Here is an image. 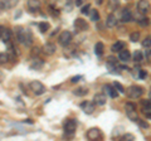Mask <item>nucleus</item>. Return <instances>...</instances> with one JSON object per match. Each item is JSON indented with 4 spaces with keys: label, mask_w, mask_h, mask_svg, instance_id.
<instances>
[{
    "label": "nucleus",
    "mask_w": 151,
    "mask_h": 141,
    "mask_svg": "<svg viewBox=\"0 0 151 141\" xmlns=\"http://www.w3.org/2000/svg\"><path fill=\"white\" fill-rule=\"evenodd\" d=\"M17 39L20 44L23 45H32L33 43V35L30 30L24 29L22 27H18L17 28Z\"/></svg>",
    "instance_id": "f257e3e1"
},
{
    "label": "nucleus",
    "mask_w": 151,
    "mask_h": 141,
    "mask_svg": "<svg viewBox=\"0 0 151 141\" xmlns=\"http://www.w3.org/2000/svg\"><path fill=\"white\" fill-rule=\"evenodd\" d=\"M142 95H144V88L141 86L132 84V86H130L127 88V96L130 98H132V100H137V98H140Z\"/></svg>",
    "instance_id": "f03ea898"
},
{
    "label": "nucleus",
    "mask_w": 151,
    "mask_h": 141,
    "mask_svg": "<svg viewBox=\"0 0 151 141\" xmlns=\"http://www.w3.org/2000/svg\"><path fill=\"white\" fill-rule=\"evenodd\" d=\"M125 112H126V116L129 117V120L136 122V120L139 119L137 117V111H136V105L132 102H127L125 105Z\"/></svg>",
    "instance_id": "7ed1b4c3"
},
{
    "label": "nucleus",
    "mask_w": 151,
    "mask_h": 141,
    "mask_svg": "<svg viewBox=\"0 0 151 141\" xmlns=\"http://www.w3.org/2000/svg\"><path fill=\"white\" fill-rule=\"evenodd\" d=\"M73 39V35L69 30H63L58 37V43L62 47H67Z\"/></svg>",
    "instance_id": "20e7f679"
},
{
    "label": "nucleus",
    "mask_w": 151,
    "mask_h": 141,
    "mask_svg": "<svg viewBox=\"0 0 151 141\" xmlns=\"http://www.w3.org/2000/svg\"><path fill=\"white\" fill-rule=\"evenodd\" d=\"M29 87H30V90L33 91V93H34L35 96H40V95H43V93L45 92V86L42 82H39V81L30 82Z\"/></svg>",
    "instance_id": "39448f33"
},
{
    "label": "nucleus",
    "mask_w": 151,
    "mask_h": 141,
    "mask_svg": "<svg viewBox=\"0 0 151 141\" xmlns=\"http://www.w3.org/2000/svg\"><path fill=\"white\" fill-rule=\"evenodd\" d=\"M76 130H77V121L73 120V119L65 120V122H64V132L67 135H69V136H72L76 132Z\"/></svg>",
    "instance_id": "423d86ee"
},
{
    "label": "nucleus",
    "mask_w": 151,
    "mask_h": 141,
    "mask_svg": "<svg viewBox=\"0 0 151 141\" xmlns=\"http://www.w3.org/2000/svg\"><path fill=\"white\" fill-rule=\"evenodd\" d=\"M86 136H87V139L91 140V141H93V140H100V139H102V132H101V130L98 129V127H92V129H89L87 131Z\"/></svg>",
    "instance_id": "0eeeda50"
},
{
    "label": "nucleus",
    "mask_w": 151,
    "mask_h": 141,
    "mask_svg": "<svg viewBox=\"0 0 151 141\" xmlns=\"http://www.w3.org/2000/svg\"><path fill=\"white\" fill-rule=\"evenodd\" d=\"M74 28L78 32H86L89 29V25L86 20L82 19V18H77V19L74 20Z\"/></svg>",
    "instance_id": "6e6552de"
},
{
    "label": "nucleus",
    "mask_w": 151,
    "mask_h": 141,
    "mask_svg": "<svg viewBox=\"0 0 151 141\" xmlns=\"http://www.w3.org/2000/svg\"><path fill=\"white\" fill-rule=\"evenodd\" d=\"M81 109L83 110L84 114L91 115V114H93V111L96 110V105H94V102L84 101V102H82V103H81Z\"/></svg>",
    "instance_id": "1a4fd4ad"
},
{
    "label": "nucleus",
    "mask_w": 151,
    "mask_h": 141,
    "mask_svg": "<svg viewBox=\"0 0 151 141\" xmlns=\"http://www.w3.org/2000/svg\"><path fill=\"white\" fill-rule=\"evenodd\" d=\"M150 9H151V5H150L149 0H140V1L137 3V10H139V13L147 14L150 12Z\"/></svg>",
    "instance_id": "9d476101"
},
{
    "label": "nucleus",
    "mask_w": 151,
    "mask_h": 141,
    "mask_svg": "<svg viewBox=\"0 0 151 141\" xmlns=\"http://www.w3.org/2000/svg\"><path fill=\"white\" fill-rule=\"evenodd\" d=\"M93 102H94V105H98V106L106 105L107 95L106 93H97V95H94V97H93Z\"/></svg>",
    "instance_id": "9b49d317"
},
{
    "label": "nucleus",
    "mask_w": 151,
    "mask_h": 141,
    "mask_svg": "<svg viewBox=\"0 0 151 141\" xmlns=\"http://www.w3.org/2000/svg\"><path fill=\"white\" fill-rule=\"evenodd\" d=\"M43 52L47 55H53L57 52V47L54 43H45L43 47Z\"/></svg>",
    "instance_id": "f8f14e48"
},
{
    "label": "nucleus",
    "mask_w": 151,
    "mask_h": 141,
    "mask_svg": "<svg viewBox=\"0 0 151 141\" xmlns=\"http://www.w3.org/2000/svg\"><path fill=\"white\" fill-rule=\"evenodd\" d=\"M119 59L122 60V62H129V60L131 59V53H130V50L129 49H121L119 52Z\"/></svg>",
    "instance_id": "ddd939ff"
},
{
    "label": "nucleus",
    "mask_w": 151,
    "mask_h": 141,
    "mask_svg": "<svg viewBox=\"0 0 151 141\" xmlns=\"http://www.w3.org/2000/svg\"><path fill=\"white\" fill-rule=\"evenodd\" d=\"M134 19V17H132V13L130 12V9H124L121 13V22L122 23H129Z\"/></svg>",
    "instance_id": "4468645a"
},
{
    "label": "nucleus",
    "mask_w": 151,
    "mask_h": 141,
    "mask_svg": "<svg viewBox=\"0 0 151 141\" xmlns=\"http://www.w3.org/2000/svg\"><path fill=\"white\" fill-rule=\"evenodd\" d=\"M27 5L32 12H37V10H39L40 9L42 3H40V0H28Z\"/></svg>",
    "instance_id": "2eb2a0df"
},
{
    "label": "nucleus",
    "mask_w": 151,
    "mask_h": 141,
    "mask_svg": "<svg viewBox=\"0 0 151 141\" xmlns=\"http://www.w3.org/2000/svg\"><path fill=\"white\" fill-rule=\"evenodd\" d=\"M117 18H116V15L113 13H111V14H108V17H107V19H106V25L108 27V28H113V27H116L117 25Z\"/></svg>",
    "instance_id": "dca6fc26"
},
{
    "label": "nucleus",
    "mask_w": 151,
    "mask_h": 141,
    "mask_svg": "<svg viewBox=\"0 0 151 141\" xmlns=\"http://www.w3.org/2000/svg\"><path fill=\"white\" fill-rule=\"evenodd\" d=\"M103 90H105V92H107L112 98H116L119 96V91H117L113 86H110V84H106V86L103 87Z\"/></svg>",
    "instance_id": "f3484780"
},
{
    "label": "nucleus",
    "mask_w": 151,
    "mask_h": 141,
    "mask_svg": "<svg viewBox=\"0 0 151 141\" xmlns=\"http://www.w3.org/2000/svg\"><path fill=\"white\" fill-rule=\"evenodd\" d=\"M43 64L44 62L40 58H34L32 60V63H30V69H42V67H43Z\"/></svg>",
    "instance_id": "a211bd4d"
},
{
    "label": "nucleus",
    "mask_w": 151,
    "mask_h": 141,
    "mask_svg": "<svg viewBox=\"0 0 151 141\" xmlns=\"http://www.w3.org/2000/svg\"><path fill=\"white\" fill-rule=\"evenodd\" d=\"M103 52H105V45H103L102 42H97L96 45H94V53H96V55H98V57H102Z\"/></svg>",
    "instance_id": "6ab92c4d"
},
{
    "label": "nucleus",
    "mask_w": 151,
    "mask_h": 141,
    "mask_svg": "<svg viewBox=\"0 0 151 141\" xmlns=\"http://www.w3.org/2000/svg\"><path fill=\"white\" fill-rule=\"evenodd\" d=\"M107 67L110 68L111 72H113V69H116L119 67V63H117V59L113 57H108L107 58Z\"/></svg>",
    "instance_id": "aec40b11"
},
{
    "label": "nucleus",
    "mask_w": 151,
    "mask_h": 141,
    "mask_svg": "<svg viewBox=\"0 0 151 141\" xmlns=\"http://www.w3.org/2000/svg\"><path fill=\"white\" fill-rule=\"evenodd\" d=\"M121 5V3H120V0H107V6L110 10H116V9H119Z\"/></svg>",
    "instance_id": "412c9836"
},
{
    "label": "nucleus",
    "mask_w": 151,
    "mask_h": 141,
    "mask_svg": "<svg viewBox=\"0 0 151 141\" xmlns=\"http://www.w3.org/2000/svg\"><path fill=\"white\" fill-rule=\"evenodd\" d=\"M18 4V0H1V5L4 9H12Z\"/></svg>",
    "instance_id": "4be33fe9"
},
{
    "label": "nucleus",
    "mask_w": 151,
    "mask_h": 141,
    "mask_svg": "<svg viewBox=\"0 0 151 141\" xmlns=\"http://www.w3.org/2000/svg\"><path fill=\"white\" fill-rule=\"evenodd\" d=\"M132 59H134L136 63H141L145 59V57H144V54L141 50H135L134 54H132Z\"/></svg>",
    "instance_id": "5701e85b"
},
{
    "label": "nucleus",
    "mask_w": 151,
    "mask_h": 141,
    "mask_svg": "<svg viewBox=\"0 0 151 141\" xmlns=\"http://www.w3.org/2000/svg\"><path fill=\"white\" fill-rule=\"evenodd\" d=\"M125 48V43L124 42H121V40H117L116 43H113L112 47H111V50L115 53V52H120L121 49H124Z\"/></svg>",
    "instance_id": "b1692460"
},
{
    "label": "nucleus",
    "mask_w": 151,
    "mask_h": 141,
    "mask_svg": "<svg viewBox=\"0 0 151 141\" xmlns=\"http://www.w3.org/2000/svg\"><path fill=\"white\" fill-rule=\"evenodd\" d=\"M88 15H89V19H91L92 22H98L100 20V13H98L96 9H89Z\"/></svg>",
    "instance_id": "393cba45"
},
{
    "label": "nucleus",
    "mask_w": 151,
    "mask_h": 141,
    "mask_svg": "<svg viewBox=\"0 0 151 141\" xmlns=\"http://www.w3.org/2000/svg\"><path fill=\"white\" fill-rule=\"evenodd\" d=\"M73 93L76 96H78V97H83V96H86L88 93V88H86V87H78V88H76V90L73 91Z\"/></svg>",
    "instance_id": "a878e982"
},
{
    "label": "nucleus",
    "mask_w": 151,
    "mask_h": 141,
    "mask_svg": "<svg viewBox=\"0 0 151 141\" xmlns=\"http://www.w3.org/2000/svg\"><path fill=\"white\" fill-rule=\"evenodd\" d=\"M38 28H39L40 33H47V32L49 30L50 25H49V23H47V22H42V23H39V24H38Z\"/></svg>",
    "instance_id": "bb28decb"
},
{
    "label": "nucleus",
    "mask_w": 151,
    "mask_h": 141,
    "mask_svg": "<svg viewBox=\"0 0 151 141\" xmlns=\"http://www.w3.org/2000/svg\"><path fill=\"white\" fill-rule=\"evenodd\" d=\"M10 38H12V32H10V29L5 28V29H4V33H3V37H1V40L9 42V40H10Z\"/></svg>",
    "instance_id": "cd10ccee"
},
{
    "label": "nucleus",
    "mask_w": 151,
    "mask_h": 141,
    "mask_svg": "<svg viewBox=\"0 0 151 141\" xmlns=\"http://www.w3.org/2000/svg\"><path fill=\"white\" fill-rule=\"evenodd\" d=\"M137 23L141 27H147V25H150V19L147 17H142V18H140V19H137Z\"/></svg>",
    "instance_id": "c85d7f7f"
},
{
    "label": "nucleus",
    "mask_w": 151,
    "mask_h": 141,
    "mask_svg": "<svg viewBox=\"0 0 151 141\" xmlns=\"http://www.w3.org/2000/svg\"><path fill=\"white\" fill-rule=\"evenodd\" d=\"M140 37H141L140 32H132L131 34H130V40L131 42H139L140 40Z\"/></svg>",
    "instance_id": "c756f323"
},
{
    "label": "nucleus",
    "mask_w": 151,
    "mask_h": 141,
    "mask_svg": "<svg viewBox=\"0 0 151 141\" xmlns=\"http://www.w3.org/2000/svg\"><path fill=\"white\" fill-rule=\"evenodd\" d=\"M142 114L147 117V119H151V105L150 106H146V107H142Z\"/></svg>",
    "instance_id": "7c9ffc66"
},
{
    "label": "nucleus",
    "mask_w": 151,
    "mask_h": 141,
    "mask_svg": "<svg viewBox=\"0 0 151 141\" xmlns=\"http://www.w3.org/2000/svg\"><path fill=\"white\" fill-rule=\"evenodd\" d=\"M113 87H115L116 90L119 91V93H125V92H126L125 88H124V86H122L120 82H113Z\"/></svg>",
    "instance_id": "2f4dec72"
},
{
    "label": "nucleus",
    "mask_w": 151,
    "mask_h": 141,
    "mask_svg": "<svg viewBox=\"0 0 151 141\" xmlns=\"http://www.w3.org/2000/svg\"><path fill=\"white\" fill-rule=\"evenodd\" d=\"M9 59V55L5 53H0V64H5Z\"/></svg>",
    "instance_id": "473e14b6"
},
{
    "label": "nucleus",
    "mask_w": 151,
    "mask_h": 141,
    "mask_svg": "<svg viewBox=\"0 0 151 141\" xmlns=\"http://www.w3.org/2000/svg\"><path fill=\"white\" fill-rule=\"evenodd\" d=\"M121 140H127V141H134V140H136V137L132 134H125L124 136L121 137Z\"/></svg>",
    "instance_id": "72a5a7b5"
},
{
    "label": "nucleus",
    "mask_w": 151,
    "mask_h": 141,
    "mask_svg": "<svg viewBox=\"0 0 151 141\" xmlns=\"http://www.w3.org/2000/svg\"><path fill=\"white\" fill-rule=\"evenodd\" d=\"M142 47H145V48H150L151 47V37H147V38H145L142 40Z\"/></svg>",
    "instance_id": "f704fd0d"
},
{
    "label": "nucleus",
    "mask_w": 151,
    "mask_h": 141,
    "mask_svg": "<svg viewBox=\"0 0 151 141\" xmlns=\"http://www.w3.org/2000/svg\"><path fill=\"white\" fill-rule=\"evenodd\" d=\"M136 121L139 122V125H140L142 129H147V127H149V124H147V122H146V121H144V120H140V119H137Z\"/></svg>",
    "instance_id": "c9c22d12"
},
{
    "label": "nucleus",
    "mask_w": 151,
    "mask_h": 141,
    "mask_svg": "<svg viewBox=\"0 0 151 141\" xmlns=\"http://www.w3.org/2000/svg\"><path fill=\"white\" fill-rule=\"evenodd\" d=\"M89 9H91V6H89V4H87V5H82L81 13H82V14H88V13H89Z\"/></svg>",
    "instance_id": "e433bc0d"
},
{
    "label": "nucleus",
    "mask_w": 151,
    "mask_h": 141,
    "mask_svg": "<svg viewBox=\"0 0 151 141\" xmlns=\"http://www.w3.org/2000/svg\"><path fill=\"white\" fill-rule=\"evenodd\" d=\"M145 55H146V59H147V62H151V49L150 48H146Z\"/></svg>",
    "instance_id": "4c0bfd02"
},
{
    "label": "nucleus",
    "mask_w": 151,
    "mask_h": 141,
    "mask_svg": "<svg viewBox=\"0 0 151 141\" xmlns=\"http://www.w3.org/2000/svg\"><path fill=\"white\" fill-rule=\"evenodd\" d=\"M151 105V100H141V106L146 107V106H150Z\"/></svg>",
    "instance_id": "58836bf2"
},
{
    "label": "nucleus",
    "mask_w": 151,
    "mask_h": 141,
    "mask_svg": "<svg viewBox=\"0 0 151 141\" xmlns=\"http://www.w3.org/2000/svg\"><path fill=\"white\" fill-rule=\"evenodd\" d=\"M74 4H76V6H82L84 3H86V0H73Z\"/></svg>",
    "instance_id": "ea45409f"
},
{
    "label": "nucleus",
    "mask_w": 151,
    "mask_h": 141,
    "mask_svg": "<svg viewBox=\"0 0 151 141\" xmlns=\"http://www.w3.org/2000/svg\"><path fill=\"white\" fill-rule=\"evenodd\" d=\"M81 78H82V76H74V77L70 78V82H72V83H77Z\"/></svg>",
    "instance_id": "a19ab883"
},
{
    "label": "nucleus",
    "mask_w": 151,
    "mask_h": 141,
    "mask_svg": "<svg viewBox=\"0 0 151 141\" xmlns=\"http://www.w3.org/2000/svg\"><path fill=\"white\" fill-rule=\"evenodd\" d=\"M139 77L142 79V78H145L146 77V72L145 70H142V69H140V72H139Z\"/></svg>",
    "instance_id": "79ce46f5"
},
{
    "label": "nucleus",
    "mask_w": 151,
    "mask_h": 141,
    "mask_svg": "<svg viewBox=\"0 0 151 141\" xmlns=\"http://www.w3.org/2000/svg\"><path fill=\"white\" fill-rule=\"evenodd\" d=\"M4 29H5V27L0 25V39H1V37H3V33H4Z\"/></svg>",
    "instance_id": "37998d69"
},
{
    "label": "nucleus",
    "mask_w": 151,
    "mask_h": 141,
    "mask_svg": "<svg viewBox=\"0 0 151 141\" xmlns=\"http://www.w3.org/2000/svg\"><path fill=\"white\" fill-rule=\"evenodd\" d=\"M3 79H4V74H3L1 72H0V82H1V81H3Z\"/></svg>",
    "instance_id": "c03bdc74"
},
{
    "label": "nucleus",
    "mask_w": 151,
    "mask_h": 141,
    "mask_svg": "<svg viewBox=\"0 0 151 141\" xmlns=\"http://www.w3.org/2000/svg\"><path fill=\"white\" fill-rule=\"evenodd\" d=\"M102 1H103V0H97V4L100 5V4H102Z\"/></svg>",
    "instance_id": "a18cd8bd"
},
{
    "label": "nucleus",
    "mask_w": 151,
    "mask_h": 141,
    "mask_svg": "<svg viewBox=\"0 0 151 141\" xmlns=\"http://www.w3.org/2000/svg\"><path fill=\"white\" fill-rule=\"evenodd\" d=\"M149 97H150V100H151V91H150V93H149Z\"/></svg>",
    "instance_id": "49530a36"
}]
</instances>
